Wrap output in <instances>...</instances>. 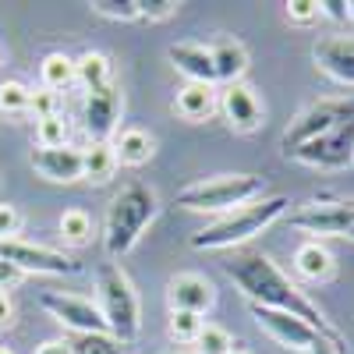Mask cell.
Returning <instances> with one entry per match:
<instances>
[{"instance_id":"obj_1","label":"cell","mask_w":354,"mask_h":354,"mask_svg":"<svg viewBox=\"0 0 354 354\" xmlns=\"http://www.w3.org/2000/svg\"><path fill=\"white\" fill-rule=\"evenodd\" d=\"M223 273L245 290V298H248L252 305L277 308V312H290L294 319L308 322L312 330H319L322 337H330V340L340 344L337 330L330 326L326 319H322V312L305 298L301 290H298V283H290V280L277 270V262H273V259H266V255H259V252L230 255V259L223 262Z\"/></svg>"},{"instance_id":"obj_2","label":"cell","mask_w":354,"mask_h":354,"mask_svg":"<svg viewBox=\"0 0 354 354\" xmlns=\"http://www.w3.org/2000/svg\"><path fill=\"white\" fill-rule=\"evenodd\" d=\"M290 209V198L287 195H266V198H255L241 209H234L227 216H220L216 223H209L205 230L192 234V248H234V245H245L252 241L255 234H262L273 220H280L283 213Z\"/></svg>"},{"instance_id":"obj_3","label":"cell","mask_w":354,"mask_h":354,"mask_svg":"<svg viewBox=\"0 0 354 354\" xmlns=\"http://www.w3.org/2000/svg\"><path fill=\"white\" fill-rule=\"evenodd\" d=\"M156 216V195L145 185H128L113 195L110 213H106V227H103V245L110 255H124L138 245L142 230L153 223Z\"/></svg>"},{"instance_id":"obj_4","label":"cell","mask_w":354,"mask_h":354,"mask_svg":"<svg viewBox=\"0 0 354 354\" xmlns=\"http://www.w3.org/2000/svg\"><path fill=\"white\" fill-rule=\"evenodd\" d=\"M96 290H100V312L110 326V337L121 344H135L142 333V312L128 273L117 262H103L96 270Z\"/></svg>"},{"instance_id":"obj_5","label":"cell","mask_w":354,"mask_h":354,"mask_svg":"<svg viewBox=\"0 0 354 354\" xmlns=\"http://www.w3.org/2000/svg\"><path fill=\"white\" fill-rule=\"evenodd\" d=\"M266 192V177L259 174H234V177H209L177 192V205L192 213H234L255 202Z\"/></svg>"},{"instance_id":"obj_6","label":"cell","mask_w":354,"mask_h":354,"mask_svg":"<svg viewBox=\"0 0 354 354\" xmlns=\"http://www.w3.org/2000/svg\"><path fill=\"white\" fill-rule=\"evenodd\" d=\"M351 117H354V100H319L315 106H308L305 113L294 117L290 128L283 131V138H280L283 156L294 153V149H301L305 142L319 138L322 131L337 128L340 121H351Z\"/></svg>"},{"instance_id":"obj_7","label":"cell","mask_w":354,"mask_h":354,"mask_svg":"<svg viewBox=\"0 0 354 354\" xmlns=\"http://www.w3.org/2000/svg\"><path fill=\"white\" fill-rule=\"evenodd\" d=\"M287 160H298L305 167H319V170H344L354 163V117L340 121L337 128L322 131L319 138L305 142L301 149L287 153Z\"/></svg>"},{"instance_id":"obj_8","label":"cell","mask_w":354,"mask_h":354,"mask_svg":"<svg viewBox=\"0 0 354 354\" xmlns=\"http://www.w3.org/2000/svg\"><path fill=\"white\" fill-rule=\"evenodd\" d=\"M0 259L11 262L21 273H46V277H71L82 270V262H75L71 255L46 248V245H28V241H0Z\"/></svg>"},{"instance_id":"obj_9","label":"cell","mask_w":354,"mask_h":354,"mask_svg":"<svg viewBox=\"0 0 354 354\" xmlns=\"http://www.w3.org/2000/svg\"><path fill=\"white\" fill-rule=\"evenodd\" d=\"M39 305L57 322H61V326L75 330L78 337H85V333H110L100 305L88 301V298H78V294H61V290H43L39 294Z\"/></svg>"},{"instance_id":"obj_10","label":"cell","mask_w":354,"mask_h":354,"mask_svg":"<svg viewBox=\"0 0 354 354\" xmlns=\"http://www.w3.org/2000/svg\"><path fill=\"white\" fill-rule=\"evenodd\" d=\"M290 227L308 234H330V238H351L354 234V198L340 202H312L290 213Z\"/></svg>"},{"instance_id":"obj_11","label":"cell","mask_w":354,"mask_h":354,"mask_svg":"<svg viewBox=\"0 0 354 354\" xmlns=\"http://www.w3.org/2000/svg\"><path fill=\"white\" fill-rule=\"evenodd\" d=\"M117 121H121V93H117V85H106V88H100V93H85L82 124H85L88 138L106 142L117 131Z\"/></svg>"},{"instance_id":"obj_12","label":"cell","mask_w":354,"mask_h":354,"mask_svg":"<svg viewBox=\"0 0 354 354\" xmlns=\"http://www.w3.org/2000/svg\"><path fill=\"white\" fill-rule=\"evenodd\" d=\"M252 315L255 322L270 333L273 340H280L283 347H294V351H308L315 337H322L319 330H312L308 322L294 319L290 312H277V308H262V305H252Z\"/></svg>"},{"instance_id":"obj_13","label":"cell","mask_w":354,"mask_h":354,"mask_svg":"<svg viewBox=\"0 0 354 354\" xmlns=\"http://www.w3.org/2000/svg\"><path fill=\"white\" fill-rule=\"evenodd\" d=\"M167 301H170V312H192V315H205L216 301V290L213 283L198 277V273H177L170 283H167Z\"/></svg>"},{"instance_id":"obj_14","label":"cell","mask_w":354,"mask_h":354,"mask_svg":"<svg viewBox=\"0 0 354 354\" xmlns=\"http://www.w3.org/2000/svg\"><path fill=\"white\" fill-rule=\"evenodd\" d=\"M312 61L340 85H354V36H322L312 46Z\"/></svg>"},{"instance_id":"obj_15","label":"cell","mask_w":354,"mask_h":354,"mask_svg":"<svg viewBox=\"0 0 354 354\" xmlns=\"http://www.w3.org/2000/svg\"><path fill=\"white\" fill-rule=\"evenodd\" d=\"M220 113H223V121L234 131H255L262 124V103L255 100V93H252L245 82L223 85V93H220Z\"/></svg>"},{"instance_id":"obj_16","label":"cell","mask_w":354,"mask_h":354,"mask_svg":"<svg viewBox=\"0 0 354 354\" xmlns=\"http://www.w3.org/2000/svg\"><path fill=\"white\" fill-rule=\"evenodd\" d=\"M32 167L53 185H75L82 181V149H32Z\"/></svg>"},{"instance_id":"obj_17","label":"cell","mask_w":354,"mask_h":354,"mask_svg":"<svg viewBox=\"0 0 354 354\" xmlns=\"http://www.w3.org/2000/svg\"><path fill=\"white\" fill-rule=\"evenodd\" d=\"M170 64L181 71L188 82H198V85H216V68H213V53L209 46L202 43H174L167 50Z\"/></svg>"},{"instance_id":"obj_18","label":"cell","mask_w":354,"mask_h":354,"mask_svg":"<svg viewBox=\"0 0 354 354\" xmlns=\"http://www.w3.org/2000/svg\"><path fill=\"white\" fill-rule=\"evenodd\" d=\"M220 110V93L213 85H198V82H188L177 88L174 96V113L185 117V121L198 124V121H209V117Z\"/></svg>"},{"instance_id":"obj_19","label":"cell","mask_w":354,"mask_h":354,"mask_svg":"<svg viewBox=\"0 0 354 354\" xmlns=\"http://www.w3.org/2000/svg\"><path fill=\"white\" fill-rule=\"evenodd\" d=\"M209 53H213L216 82H223V85L241 82V75L248 71V50H245L238 39H216V43L209 46Z\"/></svg>"},{"instance_id":"obj_20","label":"cell","mask_w":354,"mask_h":354,"mask_svg":"<svg viewBox=\"0 0 354 354\" xmlns=\"http://www.w3.org/2000/svg\"><path fill=\"white\" fill-rule=\"evenodd\" d=\"M113 153H117V163H124V167H145L156 153V142L142 128H124L113 142Z\"/></svg>"},{"instance_id":"obj_21","label":"cell","mask_w":354,"mask_h":354,"mask_svg":"<svg viewBox=\"0 0 354 354\" xmlns=\"http://www.w3.org/2000/svg\"><path fill=\"white\" fill-rule=\"evenodd\" d=\"M294 270L312 283H322V280L333 277V255L319 241H305V245H298V252H294Z\"/></svg>"},{"instance_id":"obj_22","label":"cell","mask_w":354,"mask_h":354,"mask_svg":"<svg viewBox=\"0 0 354 354\" xmlns=\"http://www.w3.org/2000/svg\"><path fill=\"white\" fill-rule=\"evenodd\" d=\"M117 153L113 145L106 142H93L88 149L82 153V181H93V185H106L110 177L117 174Z\"/></svg>"},{"instance_id":"obj_23","label":"cell","mask_w":354,"mask_h":354,"mask_svg":"<svg viewBox=\"0 0 354 354\" xmlns=\"http://www.w3.org/2000/svg\"><path fill=\"white\" fill-rule=\"evenodd\" d=\"M75 82L85 88V93H100V88L113 85L110 82V61L103 53H82L78 61H75Z\"/></svg>"},{"instance_id":"obj_24","label":"cell","mask_w":354,"mask_h":354,"mask_svg":"<svg viewBox=\"0 0 354 354\" xmlns=\"http://www.w3.org/2000/svg\"><path fill=\"white\" fill-rule=\"evenodd\" d=\"M39 82L43 88H50V93H68V88L75 85V61L64 53H46L43 64H39Z\"/></svg>"},{"instance_id":"obj_25","label":"cell","mask_w":354,"mask_h":354,"mask_svg":"<svg viewBox=\"0 0 354 354\" xmlns=\"http://www.w3.org/2000/svg\"><path fill=\"white\" fill-rule=\"evenodd\" d=\"M57 227H61L64 245L82 248V245L93 241V220H88L85 209H64V213H61V223H57Z\"/></svg>"},{"instance_id":"obj_26","label":"cell","mask_w":354,"mask_h":354,"mask_svg":"<svg viewBox=\"0 0 354 354\" xmlns=\"http://www.w3.org/2000/svg\"><path fill=\"white\" fill-rule=\"evenodd\" d=\"M32 110V88L25 82H0V113L8 117H18V113H28Z\"/></svg>"},{"instance_id":"obj_27","label":"cell","mask_w":354,"mask_h":354,"mask_svg":"<svg viewBox=\"0 0 354 354\" xmlns=\"http://www.w3.org/2000/svg\"><path fill=\"white\" fill-rule=\"evenodd\" d=\"M192 347H195V354H234V337L223 326H216V322H202Z\"/></svg>"},{"instance_id":"obj_28","label":"cell","mask_w":354,"mask_h":354,"mask_svg":"<svg viewBox=\"0 0 354 354\" xmlns=\"http://www.w3.org/2000/svg\"><path fill=\"white\" fill-rule=\"evenodd\" d=\"M36 142H39V149H64L68 145V121L61 113L39 117L36 121Z\"/></svg>"},{"instance_id":"obj_29","label":"cell","mask_w":354,"mask_h":354,"mask_svg":"<svg viewBox=\"0 0 354 354\" xmlns=\"http://www.w3.org/2000/svg\"><path fill=\"white\" fill-rule=\"evenodd\" d=\"M170 340L177 344H195L198 330H202V315H192V312H170Z\"/></svg>"},{"instance_id":"obj_30","label":"cell","mask_w":354,"mask_h":354,"mask_svg":"<svg viewBox=\"0 0 354 354\" xmlns=\"http://www.w3.org/2000/svg\"><path fill=\"white\" fill-rule=\"evenodd\" d=\"M71 354H121V340L110 333H85L71 344Z\"/></svg>"},{"instance_id":"obj_31","label":"cell","mask_w":354,"mask_h":354,"mask_svg":"<svg viewBox=\"0 0 354 354\" xmlns=\"http://www.w3.org/2000/svg\"><path fill=\"white\" fill-rule=\"evenodd\" d=\"M93 8L96 15H103V18H113V21H135V18H142L138 15V0H93Z\"/></svg>"},{"instance_id":"obj_32","label":"cell","mask_w":354,"mask_h":354,"mask_svg":"<svg viewBox=\"0 0 354 354\" xmlns=\"http://www.w3.org/2000/svg\"><path fill=\"white\" fill-rule=\"evenodd\" d=\"M18 234H21V213L15 205L0 202V241H15Z\"/></svg>"},{"instance_id":"obj_33","label":"cell","mask_w":354,"mask_h":354,"mask_svg":"<svg viewBox=\"0 0 354 354\" xmlns=\"http://www.w3.org/2000/svg\"><path fill=\"white\" fill-rule=\"evenodd\" d=\"M177 11V0H138V15L149 21H163Z\"/></svg>"},{"instance_id":"obj_34","label":"cell","mask_w":354,"mask_h":354,"mask_svg":"<svg viewBox=\"0 0 354 354\" xmlns=\"http://www.w3.org/2000/svg\"><path fill=\"white\" fill-rule=\"evenodd\" d=\"M322 11H319V4L315 0H290L287 4V18L294 21V25H308V21H315Z\"/></svg>"},{"instance_id":"obj_35","label":"cell","mask_w":354,"mask_h":354,"mask_svg":"<svg viewBox=\"0 0 354 354\" xmlns=\"http://www.w3.org/2000/svg\"><path fill=\"white\" fill-rule=\"evenodd\" d=\"M57 103H61L57 93H50V88H32V113H36V121H39V117H53Z\"/></svg>"},{"instance_id":"obj_36","label":"cell","mask_w":354,"mask_h":354,"mask_svg":"<svg viewBox=\"0 0 354 354\" xmlns=\"http://www.w3.org/2000/svg\"><path fill=\"white\" fill-rule=\"evenodd\" d=\"M319 11L326 15V18H333V21H347V18H351V11H347L344 0H322Z\"/></svg>"},{"instance_id":"obj_37","label":"cell","mask_w":354,"mask_h":354,"mask_svg":"<svg viewBox=\"0 0 354 354\" xmlns=\"http://www.w3.org/2000/svg\"><path fill=\"white\" fill-rule=\"evenodd\" d=\"M21 277H25L21 270H15L11 262H4V259H0V290H8V287H15V283H18Z\"/></svg>"},{"instance_id":"obj_38","label":"cell","mask_w":354,"mask_h":354,"mask_svg":"<svg viewBox=\"0 0 354 354\" xmlns=\"http://www.w3.org/2000/svg\"><path fill=\"white\" fill-rule=\"evenodd\" d=\"M305 354H340V344H337V340H330V337H315V340H312V347H308Z\"/></svg>"},{"instance_id":"obj_39","label":"cell","mask_w":354,"mask_h":354,"mask_svg":"<svg viewBox=\"0 0 354 354\" xmlns=\"http://www.w3.org/2000/svg\"><path fill=\"white\" fill-rule=\"evenodd\" d=\"M36 354H71V344L68 340H46Z\"/></svg>"},{"instance_id":"obj_40","label":"cell","mask_w":354,"mask_h":354,"mask_svg":"<svg viewBox=\"0 0 354 354\" xmlns=\"http://www.w3.org/2000/svg\"><path fill=\"white\" fill-rule=\"evenodd\" d=\"M11 315H15V305H11V298L4 290H0V326H8L11 322Z\"/></svg>"},{"instance_id":"obj_41","label":"cell","mask_w":354,"mask_h":354,"mask_svg":"<svg viewBox=\"0 0 354 354\" xmlns=\"http://www.w3.org/2000/svg\"><path fill=\"white\" fill-rule=\"evenodd\" d=\"M347 11H351V18H354V0H347Z\"/></svg>"},{"instance_id":"obj_42","label":"cell","mask_w":354,"mask_h":354,"mask_svg":"<svg viewBox=\"0 0 354 354\" xmlns=\"http://www.w3.org/2000/svg\"><path fill=\"white\" fill-rule=\"evenodd\" d=\"M0 64H4V46H0Z\"/></svg>"},{"instance_id":"obj_43","label":"cell","mask_w":354,"mask_h":354,"mask_svg":"<svg viewBox=\"0 0 354 354\" xmlns=\"http://www.w3.org/2000/svg\"><path fill=\"white\" fill-rule=\"evenodd\" d=\"M0 354H11V351H8V347H0Z\"/></svg>"},{"instance_id":"obj_44","label":"cell","mask_w":354,"mask_h":354,"mask_svg":"<svg viewBox=\"0 0 354 354\" xmlns=\"http://www.w3.org/2000/svg\"><path fill=\"white\" fill-rule=\"evenodd\" d=\"M234 354H248V351H234Z\"/></svg>"},{"instance_id":"obj_45","label":"cell","mask_w":354,"mask_h":354,"mask_svg":"<svg viewBox=\"0 0 354 354\" xmlns=\"http://www.w3.org/2000/svg\"><path fill=\"white\" fill-rule=\"evenodd\" d=\"M351 238H354V234H351Z\"/></svg>"}]
</instances>
